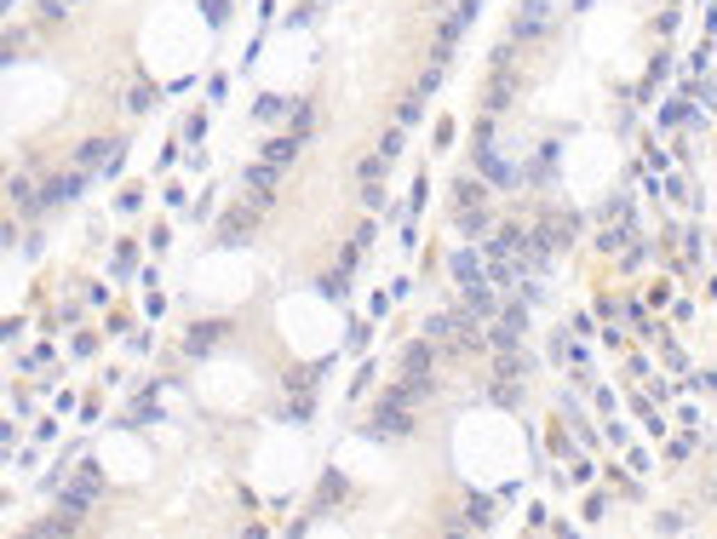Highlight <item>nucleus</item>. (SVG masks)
Returning <instances> with one entry per match:
<instances>
[{"mask_svg": "<svg viewBox=\"0 0 717 539\" xmlns=\"http://www.w3.org/2000/svg\"><path fill=\"white\" fill-rule=\"evenodd\" d=\"M540 29H545V0H528V6H522V23H517L511 35L528 40V35H540Z\"/></svg>", "mask_w": 717, "mask_h": 539, "instance_id": "1", "label": "nucleus"}, {"mask_svg": "<svg viewBox=\"0 0 717 539\" xmlns=\"http://www.w3.org/2000/svg\"><path fill=\"white\" fill-rule=\"evenodd\" d=\"M453 275H459V287H471V281L482 275V270H476V252H459V259H453Z\"/></svg>", "mask_w": 717, "mask_h": 539, "instance_id": "2", "label": "nucleus"}, {"mask_svg": "<svg viewBox=\"0 0 717 539\" xmlns=\"http://www.w3.org/2000/svg\"><path fill=\"white\" fill-rule=\"evenodd\" d=\"M75 190H81V178H75V172H69V178H58V184H46V201H69V195H75Z\"/></svg>", "mask_w": 717, "mask_h": 539, "instance_id": "3", "label": "nucleus"}, {"mask_svg": "<svg viewBox=\"0 0 717 539\" xmlns=\"http://www.w3.org/2000/svg\"><path fill=\"white\" fill-rule=\"evenodd\" d=\"M259 115H264V121H282L287 104H282V98H259Z\"/></svg>", "mask_w": 717, "mask_h": 539, "instance_id": "4", "label": "nucleus"}, {"mask_svg": "<svg viewBox=\"0 0 717 539\" xmlns=\"http://www.w3.org/2000/svg\"><path fill=\"white\" fill-rule=\"evenodd\" d=\"M213 333H218L213 321H207V327H195V333H190V350H207V344H213Z\"/></svg>", "mask_w": 717, "mask_h": 539, "instance_id": "5", "label": "nucleus"}, {"mask_svg": "<svg viewBox=\"0 0 717 539\" xmlns=\"http://www.w3.org/2000/svg\"><path fill=\"white\" fill-rule=\"evenodd\" d=\"M207 23H224V0H207Z\"/></svg>", "mask_w": 717, "mask_h": 539, "instance_id": "6", "label": "nucleus"}]
</instances>
